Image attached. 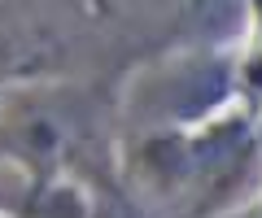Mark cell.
Wrapping results in <instances>:
<instances>
[{"mask_svg": "<svg viewBox=\"0 0 262 218\" xmlns=\"http://www.w3.org/2000/svg\"><path fill=\"white\" fill-rule=\"evenodd\" d=\"M253 75H258V79H262V61H258V70H253Z\"/></svg>", "mask_w": 262, "mask_h": 218, "instance_id": "cell-1", "label": "cell"}]
</instances>
